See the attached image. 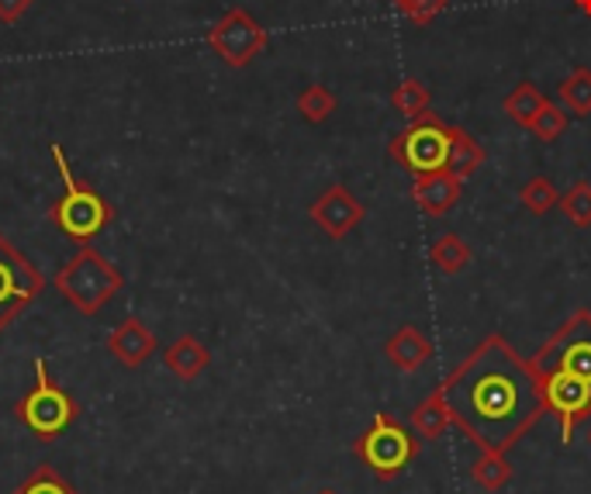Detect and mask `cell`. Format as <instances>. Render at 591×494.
Returning a JSON list of instances; mask_svg holds the SVG:
<instances>
[{
	"instance_id": "obj_2",
	"label": "cell",
	"mask_w": 591,
	"mask_h": 494,
	"mask_svg": "<svg viewBox=\"0 0 591 494\" xmlns=\"http://www.w3.org/2000/svg\"><path fill=\"white\" fill-rule=\"evenodd\" d=\"M49 152H52V160H55V166H60V177H63V194L52 201L49 221L60 225L73 242L87 245L93 236L101 232V228H108L114 221V207L87 180H80L73 174V166H70L60 142H52Z\"/></svg>"
},
{
	"instance_id": "obj_8",
	"label": "cell",
	"mask_w": 591,
	"mask_h": 494,
	"mask_svg": "<svg viewBox=\"0 0 591 494\" xmlns=\"http://www.w3.org/2000/svg\"><path fill=\"white\" fill-rule=\"evenodd\" d=\"M46 291L42 270L17 253V245L0 232V332Z\"/></svg>"
},
{
	"instance_id": "obj_17",
	"label": "cell",
	"mask_w": 591,
	"mask_h": 494,
	"mask_svg": "<svg viewBox=\"0 0 591 494\" xmlns=\"http://www.w3.org/2000/svg\"><path fill=\"white\" fill-rule=\"evenodd\" d=\"M488 152L478 145V139H470V131L461 125H450V156H447V174H453L456 180L474 177L485 166Z\"/></svg>"
},
{
	"instance_id": "obj_21",
	"label": "cell",
	"mask_w": 591,
	"mask_h": 494,
	"mask_svg": "<svg viewBox=\"0 0 591 494\" xmlns=\"http://www.w3.org/2000/svg\"><path fill=\"white\" fill-rule=\"evenodd\" d=\"M429 104H432V93L423 80H415V76H408V80H402L391 90V107L408 122H415L418 114H426Z\"/></svg>"
},
{
	"instance_id": "obj_11",
	"label": "cell",
	"mask_w": 591,
	"mask_h": 494,
	"mask_svg": "<svg viewBox=\"0 0 591 494\" xmlns=\"http://www.w3.org/2000/svg\"><path fill=\"white\" fill-rule=\"evenodd\" d=\"M309 218L326 232L329 239H347L350 232H356L360 221L367 218V207L356 201V194L350 187L332 183L312 201Z\"/></svg>"
},
{
	"instance_id": "obj_24",
	"label": "cell",
	"mask_w": 591,
	"mask_h": 494,
	"mask_svg": "<svg viewBox=\"0 0 591 494\" xmlns=\"http://www.w3.org/2000/svg\"><path fill=\"white\" fill-rule=\"evenodd\" d=\"M298 111H301V118H304V122H312V125L329 122V118H332V111H336V93H332L329 87H322V84L304 87V90L298 93Z\"/></svg>"
},
{
	"instance_id": "obj_18",
	"label": "cell",
	"mask_w": 591,
	"mask_h": 494,
	"mask_svg": "<svg viewBox=\"0 0 591 494\" xmlns=\"http://www.w3.org/2000/svg\"><path fill=\"white\" fill-rule=\"evenodd\" d=\"M512 478H516V467L505 460V453H491V449H481L478 460L470 464V481L478 484L481 491L494 494L502 491Z\"/></svg>"
},
{
	"instance_id": "obj_5",
	"label": "cell",
	"mask_w": 591,
	"mask_h": 494,
	"mask_svg": "<svg viewBox=\"0 0 591 494\" xmlns=\"http://www.w3.org/2000/svg\"><path fill=\"white\" fill-rule=\"evenodd\" d=\"M14 415H17V422L28 426L38 435V440H55V435L66 432L76 422L80 405H76L73 394H66L60 384H55L46 356H35V388L14 405Z\"/></svg>"
},
{
	"instance_id": "obj_1",
	"label": "cell",
	"mask_w": 591,
	"mask_h": 494,
	"mask_svg": "<svg viewBox=\"0 0 591 494\" xmlns=\"http://www.w3.org/2000/svg\"><path fill=\"white\" fill-rule=\"evenodd\" d=\"M453 422L478 449L508 453L546 411L540 373L505 335L491 332L440 384Z\"/></svg>"
},
{
	"instance_id": "obj_28",
	"label": "cell",
	"mask_w": 591,
	"mask_h": 494,
	"mask_svg": "<svg viewBox=\"0 0 591 494\" xmlns=\"http://www.w3.org/2000/svg\"><path fill=\"white\" fill-rule=\"evenodd\" d=\"M391 4H394L398 14H405L415 28H426L447 11L450 0H391Z\"/></svg>"
},
{
	"instance_id": "obj_25",
	"label": "cell",
	"mask_w": 591,
	"mask_h": 494,
	"mask_svg": "<svg viewBox=\"0 0 591 494\" xmlns=\"http://www.w3.org/2000/svg\"><path fill=\"white\" fill-rule=\"evenodd\" d=\"M519 201L529 215H546V212H554V207L561 204V190L557 183L550 180V177H532L523 190H519Z\"/></svg>"
},
{
	"instance_id": "obj_22",
	"label": "cell",
	"mask_w": 591,
	"mask_h": 494,
	"mask_svg": "<svg viewBox=\"0 0 591 494\" xmlns=\"http://www.w3.org/2000/svg\"><path fill=\"white\" fill-rule=\"evenodd\" d=\"M561 101L570 114H591V69L588 66H575L567 73V80L561 84Z\"/></svg>"
},
{
	"instance_id": "obj_12",
	"label": "cell",
	"mask_w": 591,
	"mask_h": 494,
	"mask_svg": "<svg viewBox=\"0 0 591 494\" xmlns=\"http://www.w3.org/2000/svg\"><path fill=\"white\" fill-rule=\"evenodd\" d=\"M108 353L118 359L122 367L136 370V367L146 364L152 353H156V335H152V329L146 326L139 315H128V318H122L118 326L111 329Z\"/></svg>"
},
{
	"instance_id": "obj_10",
	"label": "cell",
	"mask_w": 591,
	"mask_h": 494,
	"mask_svg": "<svg viewBox=\"0 0 591 494\" xmlns=\"http://www.w3.org/2000/svg\"><path fill=\"white\" fill-rule=\"evenodd\" d=\"M537 373H540L546 411L557 418L564 446H570L575 443L578 426L591 418V388L584 384V380L561 373V370H537Z\"/></svg>"
},
{
	"instance_id": "obj_6",
	"label": "cell",
	"mask_w": 591,
	"mask_h": 494,
	"mask_svg": "<svg viewBox=\"0 0 591 494\" xmlns=\"http://www.w3.org/2000/svg\"><path fill=\"white\" fill-rule=\"evenodd\" d=\"M388 152H391V160L398 166H405L408 174H415V177L436 174V169H447L450 125L436 111L418 114L415 122H408L405 131H398V136L391 139Z\"/></svg>"
},
{
	"instance_id": "obj_29",
	"label": "cell",
	"mask_w": 591,
	"mask_h": 494,
	"mask_svg": "<svg viewBox=\"0 0 591 494\" xmlns=\"http://www.w3.org/2000/svg\"><path fill=\"white\" fill-rule=\"evenodd\" d=\"M35 0H0V22L4 25H14V22H22V17L32 11Z\"/></svg>"
},
{
	"instance_id": "obj_7",
	"label": "cell",
	"mask_w": 591,
	"mask_h": 494,
	"mask_svg": "<svg viewBox=\"0 0 591 494\" xmlns=\"http://www.w3.org/2000/svg\"><path fill=\"white\" fill-rule=\"evenodd\" d=\"M529 359L537 370H561L591 388V308H578Z\"/></svg>"
},
{
	"instance_id": "obj_19",
	"label": "cell",
	"mask_w": 591,
	"mask_h": 494,
	"mask_svg": "<svg viewBox=\"0 0 591 494\" xmlns=\"http://www.w3.org/2000/svg\"><path fill=\"white\" fill-rule=\"evenodd\" d=\"M470 245H467V239L464 236H456V232H447V236H440L432 242V250H429V259H432V266L440 274H447V277H456V274H464L467 266H470Z\"/></svg>"
},
{
	"instance_id": "obj_16",
	"label": "cell",
	"mask_w": 591,
	"mask_h": 494,
	"mask_svg": "<svg viewBox=\"0 0 591 494\" xmlns=\"http://www.w3.org/2000/svg\"><path fill=\"white\" fill-rule=\"evenodd\" d=\"M408 422H412V432L418 435L423 443H432V440H440V435L450 429L453 422V415H450V405H447V397L443 391L436 388L426 402H418L408 415Z\"/></svg>"
},
{
	"instance_id": "obj_23",
	"label": "cell",
	"mask_w": 591,
	"mask_h": 494,
	"mask_svg": "<svg viewBox=\"0 0 591 494\" xmlns=\"http://www.w3.org/2000/svg\"><path fill=\"white\" fill-rule=\"evenodd\" d=\"M11 494H80V491H76L52 464H42V467H35Z\"/></svg>"
},
{
	"instance_id": "obj_26",
	"label": "cell",
	"mask_w": 591,
	"mask_h": 494,
	"mask_svg": "<svg viewBox=\"0 0 591 494\" xmlns=\"http://www.w3.org/2000/svg\"><path fill=\"white\" fill-rule=\"evenodd\" d=\"M561 212L575 228H591V183L578 180L561 194Z\"/></svg>"
},
{
	"instance_id": "obj_27",
	"label": "cell",
	"mask_w": 591,
	"mask_h": 494,
	"mask_svg": "<svg viewBox=\"0 0 591 494\" xmlns=\"http://www.w3.org/2000/svg\"><path fill=\"white\" fill-rule=\"evenodd\" d=\"M529 131L537 136L540 142H557L564 131H567V111L561 107V104H554V101H546L543 107H540V114L532 118V125H529Z\"/></svg>"
},
{
	"instance_id": "obj_4",
	"label": "cell",
	"mask_w": 591,
	"mask_h": 494,
	"mask_svg": "<svg viewBox=\"0 0 591 494\" xmlns=\"http://www.w3.org/2000/svg\"><path fill=\"white\" fill-rule=\"evenodd\" d=\"M353 453L377 481L388 484L398 478V473H405L408 464H415V456L423 453V440H418L415 432H408L394 415L377 411L370 418L367 432L356 435Z\"/></svg>"
},
{
	"instance_id": "obj_20",
	"label": "cell",
	"mask_w": 591,
	"mask_h": 494,
	"mask_svg": "<svg viewBox=\"0 0 591 494\" xmlns=\"http://www.w3.org/2000/svg\"><path fill=\"white\" fill-rule=\"evenodd\" d=\"M546 101H550V98H546V93H543L537 84H519V87L512 90L508 98L502 101V111H505L508 118L516 122L519 128H529L532 118H537L540 107H543Z\"/></svg>"
},
{
	"instance_id": "obj_3",
	"label": "cell",
	"mask_w": 591,
	"mask_h": 494,
	"mask_svg": "<svg viewBox=\"0 0 591 494\" xmlns=\"http://www.w3.org/2000/svg\"><path fill=\"white\" fill-rule=\"evenodd\" d=\"M52 283L76 312L93 318L114 294L125 288V277H122L118 266L108 263V256H101L87 242L73 253L70 263H63V270L52 277Z\"/></svg>"
},
{
	"instance_id": "obj_15",
	"label": "cell",
	"mask_w": 591,
	"mask_h": 494,
	"mask_svg": "<svg viewBox=\"0 0 591 494\" xmlns=\"http://www.w3.org/2000/svg\"><path fill=\"white\" fill-rule=\"evenodd\" d=\"M163 364H166L169 373L180 377V380H198L208 370V364H212V353H208V346H204L201 339H194V335H177L166 346Z\"/></svg>"
},
{
	"instance_id": "obj_30",
	"label": "cell",
	"mask_w": 591,
	"mask_h": 494,
	"mask_svg": "<svg viewBox=\"0 0 591 494\" xmlns=\"http://www.w3.org/2000/svg\"><path fill=\"white\" fill-rule=\"evenodd\" d=\"M575 8H578L581 14H588V17H591V0H575Z\"/></svg>"
},
{
	"instance_id": "obj_13",
	"label": "cell",
	"mask_w": 591,
	"mask_h": 494,
	"mask_svg": "<svg viewBox=\"0 0 591 494\" xmlns=\"http://www.w3.org/2000/svg\"><path fill=\"white\" fill-rule=\"evenodd\" d=\"M461 190H464V180H456L453 174H447V169H436V174L415 177L412 198L429 218H443L450 207L461 201Z\"/></svg>"
},
{
	"instance_id": "obj_32",
	"label": "cell",
	"mask_w": 591,
	"mask_h": 494,
	"mask_svg": "<svg viewBox=\"0 0 591 494\" xmlns=\"http://www.w3.org/2000/svg\"><path fill=\"white\" fill-rule=\"evenodd\" d=\"M588 443H591V429H588Z\"/></svg>"
},
{
	"instance_id": "obj_31",
	"label": "cell",
	"mask_w": 591,
	"mask_h": 494,
	"mask_svg": "<svg viewBox=\"0 0 591 494\" xmlns=\"http://www.w3.org/2000/svg\"><path fill=\"white\" fill-rule=\"evenodd\" d=\"M315 494H339L336 487H322V491H315Z\"/></svg>"
},
{
	"instance_id": "obj_9",
	"label": "cell",
	"mask_w": 591,
	"mask_h": 494,
	"mask_svg": "<svg viewBox=\"0 0 591 494\" xmlns=\"http://www.w3.org/2000/svg\"><path fill=\"white\" fill-rule=\"evenodd\" d=\"M266 42H271V31H266L246 8L225 11L218 22L208 28V46H212L218 60L232 69L250 66L266 49Z\"/></svg>"
},
{
	"instance_id": "obj_14",
	"label": "cell",
	"mask_w": 591,
	"mask_h": 494,
	"mask_svg": "<svg viewBox=\"0 0 591 494\" xmlns=\"http://www.w3.org/2000/svg\"><path fill=\"white\" fill-rule=\"evenodd\" d=\"M385 356L398 373H415L432 359V342L423 329L402 326L385 342Z\"/></svg>"
}]
</instances>
